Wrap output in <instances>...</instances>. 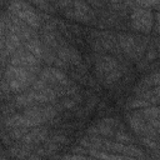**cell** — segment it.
I'll use <instances>...</instances> for the list:
<instances>
[{
    "mask_svg": "<svg viewBox=\"0 0 160 160\" xmlns=\"http://www.w3.org/2000/svg\"><path fill=\"white\" fill-rule=\"evenodd\" d=\"M152 22H154V15L150 10L142 8L132 9L130 14V25L134 30L144 34H149L152 29Z\"/></svg>",
    "mask_w": 160,
    "mask_h": 160,
    "instance_id": "1",
    "label": "cell"
},
{
    "mask_svg": "<svg viewBox=\"0 0 160 160\" xmlns=\"http://www.w3.org/2000/svg\"><path fill=\"white\" fill-rule=\"evenodd\" d=\"M1 76H4L5 79H18L22 82H25L28 86H31L32 82L36 80V75L30 72L29 70H26L25 68L21 66H15L11 64H8L6 68L1 69Z\"/></svg>",
    "mask_w": 160,
    "mask_h": 160,
    "instance_id": "2",
    "label": "cell"
},
{
    "mask_svg": "<svg viewBox=\"0 0 160 160\" xmlns=\"http://www.w3.org/2000/svg\"><path fill=\"white\" fill-rule=\"evenodd\" d=\"M49 136H50V134H49L48 128L40 125V126L31 128V129L25 134V136L21 139V141L28 142V144H32V145H36V146H38V145L42 144Z\"/></svg>",
    "mask_w": 160,
    "mask_h": 160,
    "instance_id": "3",
    "label": "cell"
},
{
    "mask_svg": "<svg viewBox=\"0 0 160 160\" xmlns=\"http://www.w3.org/2000/svg\"><path fill=\"white\" fill-rule=\"evenodd\" d=\"M120 48L122 50V52L129 56L130 59L136 60V52H135V48H136V35H131V34H126V32H120L116 35Z\"/></svg>",
    "mask_w": 160,
    "mask_h": 160,
    "instance_id": "4",
    "label": "cell"
},
{
    "mask_svg": "<svg viewBox=\"0 0 160 160\" xmlns=\"http://www.w3.org/2000/svg\"><path fill=\"white\" fill-rule=\"evenodd\" d=\"M122 155H125L128 159H144V158H148V155H145L142 152V150H140L135 144H125V148L121 152Z\"/></svg>",
    "mask_w": 160,
    "mask_h": 160,
    "instance_id": "5",
    "label": "cell"
},
{
    "mask_svg": "<svg viewBox=\"0 0 160 160\" xmlns=\"http://www.w3.org/2000/svg\"><path fill=\"white\" fill-rule=\"evenodd\" d=\"M36 104L38 102L35 100H32L25 91L21 92L20 95H16L14 99V105L16 106V109H25V108H29V106H32Z\"/></svg>",
    "mask_w": 160,
    "mask_h": 160,
    "instance_id": "6",
    "label": "cell"
},
{
    "mask_svg": "<svg viewBox=\"0 0 160 160\" xmlns=\"http://www.w3.org/2000/svg\"><path fill=\"white\" fill-rule=\"evenodd\" d=\"M125 70H122V66H120L119 69H115V70H112V71H110V72H108L105 76H104V79H102V84L105 85V86H111V85H114L121 76H122V72H124Z\"/></svg>",
    "mask_w": 160,
    "mask_h": 160,
    "instance_id": "7",
    "label": "cell"
},
{
    "mask_svg": "<svg viewBox=\"0 0 160 160\" xmlns=\"http://www.w3.org/2000/svg\"><path fill=\"white\" fill-rule=\"evenodd\" d=\"M95 125H96L98 129H99V135H100V136H102V138H114L116 129H114L111 125L106 124V122L102 121V120H100V121H99L98 124H95Z\"/></svg>",
    "mask_w": 160,
    "mask_h": 160,
    "instance_id": "8",
    "label": "cell"
},
{
    "mask_svg": "<svg viewBox=\"0 0 160 160\" xmlns=\"http://www.w3.org/2000/svg\"><path fill=\"white\" fill-rule=\"evenodd\" d=\"M142 116L149 120V119H155V118H160V106L159 105H150L146 108L140 109Z\"/></svg>",
    "mask_w": 160,
    "mask_h": 160,
    "instance_id": "9",
    "label": "cell"
},
{
    "mask_svg": "<svg viewBox=\"0 0 160 160\" xmlns=\"http://www.w3.org/2000/svg\"><path fill=\"white\" fill-rule=\"evenodd\" d=\"M151 104L141 98H132V99H129L128 102H126V109H130V110H134V109H142V108H146V106H150Z\"/></svg>",
    "mask_w": 160,
    "mask_h": 160,
    "instance_id": "10",
    "label": "cell"
},
{
    "mask_svg": "<svg viewBox=\"0 0 160 160\" xmlns=\"http://www.w3.org/2000/svg\"><path fill=\"white\" fill-rule=\"evenodd\" d=\"M4 128V126H2ZM9 136L12 140H20L25 136V134L29 131V128H24V126H19V128H6Z\"/></svg>",
    "mask_w": 160,
    "mask_h": 160,
    "instance_id": "11",
    "label": "cell"
},
{
    "mask_svg": "<svg viewBox=\"0 0 160 160\" xmlns=\"http://www.w3.org/2000/svg\"><path fill=\"white\" fill-rule=\"evenodd\" d=\"M39 79L44 80L46 84H49V85H51V86L59 84V81L55 79L54 74L51 72V69H50V68H45V69H42L41 72L39 74Z\"/></svg>",
    "mask_w": 160,
    "mask_h": 160,
    "instance_id": "12",
    "label": "cell"
},
{
    "mask_svg": "<svg viewBox=\"0 0 160 160\" xmlns=\"http://www.w3.org/2000/svg\"><path fill=\"white\" fill-rule=\"evenodd\" d=\"M141 82L145 84V85L149 86V88H154V86H156V85H160V69H159V71H154V72H151L150 75L145 76V78L141 80Z\"/></svg>",
    "mask_w": 160,
    "mask_h": 160,
    "instance_id": "13",
    "label": "cell"
},
{
    "mask_svg": "<svg viewBox=\"0 0 160 160\" xmlns=\"http://www.w3.org/2000/svg\"><path fill=\"white\" fill-rule=\"evenodd\" d=\"M114 139L122 144H135V139L132 136H130L125 130H120V129L115 131Z\"/></svg>",
    "mask_w": 160,
    "mask_h": 160,
    "instance_id": "14",
    "label": "cell"
},
{
    "mask_svg": "<svg viewBox=\"0 0 160 160\" xmlns=\"http://www.w3.org/2000/svg\"><path fill=\"white\" fill-rule=\"evenodd\" d=\"M72 20H76V21L82 22V24H90L92 19L88 14H85V12L72 8Z\"/></svg>",
    "mask_w": 160,
    "mask_h": 160,
    "instance_id": "15",
    "label": "cell"
},
{
    "mask_svg": "<svg viewBox=\"0 0 160 160\" xmlns=\"http://www.w3.org/2000/svg\"><path fill=\"white\" fill-rule=\"evenodd\" d=\"M48 139H50L51 141H54V142H56V144H60V145H68V144L70 142L69 138L65 136L64 134H52V135H50Z\"/></svg>",
    "mask_w": 160,
    "mask_h": 160,
    "instance_id": "16",
    "label": "cell"
},
{
    "mask_svg": "<svg viewBox=\"0 0 160 160\" xmlns=\"http://www.w3.org/2000/svg\"><path fill=\"white\" fill-rule=\"evenodd\" d=\"M156 58H158V49H156L155 44H154V42H152L151 45L149 44L148 51H146V60H148V61H152V60H155Z\"/></svg>",
    "mask_w": 160,
    "mask_h": 160,
    "instance_id": "17",
    "label": "cell"
},
{
    "mask_svg": "<svg viewBox=\"0 0 160 160\" xmlns=\"http://www.w3.org/2000/svg\"><path fill=\"white\" fill-rule=\"evenodd\" d=\"M61 105H62V108L65 109V110H71V109H74L75 106H76V101L72 99V96H66V98H64L61 101Z\"/></svg>",
    "mask_w": 160,
    "mask_h": 160,
    "instance_id": "18",
    "label": "cell"
},
{
    "mask_svg": "<svg viewBox=\"0 0 160 160\" xmlns=\"http://www.w3.org/2000/svg\"><path fill=\"white\" fill-rule=\"evenodd\" d=\"M96 104H98V98H96V96H91V98L88 100L86 108L84 109V110H85V114H89V111H91Z\"/></svg>",
    "mask_w": 160,
    "mask_h": 160,
    "instance_id": "19",
    "label": "cell"
},
{
    "mask_svg": "<svg viewBox=\"0 0 160 160\" xmlns=\"http://www.w3.org/2000/svg\"><path fill=\"white\" fill-rule=\"evenodd\" d=\"M54 65H55V68H58V69H61V70H66L68 68H69V65L70 64H68V62H65L62 59H60L59 56L55 59V61H54Z\"/></svg>",
    "mask_w": 160,
    "mask_h": 160,
    "instance_id": "20",
    "label": "cell"
},
{
    "mask_svg": "<svg viewBox=\"0 0 160 160\" xmlns=\"http://www.w3.org/2000/svg\"><path fill=\"white\" fill-rule=\"evenodd\" d=\"M71 152H74V154H82V155H89V149H86V148H84V146H81V145L79 144L78 146H74V148L71 149Z\"/></svg>",
    "mask_w": 160,
    "mask_h": 160,
    "instance_id": "21",
    "label": "cell"
},
{
    "mask_svg": "<svg viewBox=\"0 0 160 160\" xmlns=\"http://www.w3.org/2000/svg\"><path fill=\"white\" fill-rule=\"evenodd\" d=\"M88 2H89V5L92 8V9H98V10H100V9H104V1H101V0H88Z\"/></svg>",
    "mask_w": 160,
    "mask_h": 160,
    "instance_id": "22",
    "label": "cell"
},
{
    "mask_svg": "<svg viewBox=\"0 0 160 160\" xmlns=\"http://www.w3.org/2000/svg\"><path fill=\"white\" fill-rule=\"evenodd\" d=\"M68 28L70 29V32H72V34H75V35H78V36L81 35V29H80L78 25H69Z\"/></svg>",
    "mask_w": 160,
    "mask_h": 160,
    "instance_id": "23",
    "label": "cell"
},
{
    "mask_svg": "<svg viewBox=\"0 0 160 160\" xmlns=\"http://www.w3.org/2000/svg\"><path fill=\"white\" fill-rule=\"evenodd\" d=\"M155 41H154V44H155V46H156V49L160 51V38H158V39H154Z\"/></svg>",
    "mask_w": 160,
    "mask_h": 160,
    "instance_id": "24",
    "label": "cell"
},
{
    "mask_svg": "<svg viewBox=\"0 0 160 160\" xmlns=\"http://www.w3.org/2000/svg\"><path fill=\"white\" fill-rule=\"evenodd\" d=\"M156 22H158V31L160 32V12L156 14Z\"/></svg>",
    "mask_w": 160,
    "mask_h": 160,
    "instance_id": "25",
    "label": "cell"
},
{
    "mask_svg": "<svg viewBox=\"0 0 160 160\" xmlns=\"http://www.w3.org/2000/svg\"><path fill=\"white\" fill-rule=\"evenodd\" d=\"M28 1H29V0H28Z\"/></svg>",
    "mask_w": 160,
    "mask_h": 160,
    "instance_id": "26",
    "label": "cell"
}]
</instances>
